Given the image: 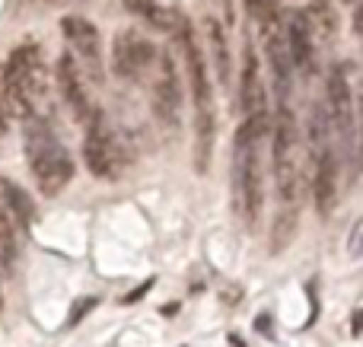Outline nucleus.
Returning <instances> with one entry per match:
<instances>
[{
    "label": "nucleus",
    "mask_w": 363,
    "mask_h": 347,
    "mask_svg": "<svg viewBox=\"0 0 363 347\" xmlns=\"http://www.w3.org/2000/svg\"><path fill=\"white\" fill-rule=\"evenodd\" d=\"M325 99H328V115H332V127H335V140L341 144L345 157H351L354 144L360 140L357 134V118L354 112V96H351V83H347V70L341 64H332L325 76Z\"/></svg>",
    "instance_id": "423d86ee"
},
{
    "label": "nucleus",
    "mask_w": 363,
    "mask_h": 347,
    "mask_svg": "<svg viewBox=\"0 0 363 347\" xmlns=\"http://www.w3.org/2000/svg\"><path fill=\"white\" fill-rule=\"evenodd\" d=\"M354 331H357V335H360V331H363V312H360V316H357V322H354Z\"/></svg>",
    "instance_id": "bb28decb"
},
{
    "label": "nucleus",
    "mask_w": 363,
    "mask_h": 347,
    "mask_svg": "<svg viewBox=\"0 0 363 347\" xmlns=\"http://www.w3.org/2000/svg\"><path fill=\"white\" fill-rule=\"evenodd\" d=\"M10 127V106H6V93H4V67H0V131Z\"/></svg>",
    "instance_id": "412c9836"
},
{
    "label": "nucleus",
    "mask_w": 363,
    "mask_h": 347,
    "mask_svg": "<svg viewBox=\"0 0 363 347\" xmlns=\"http://www.w3.org/2000/svg\"><path fill=\"white\" fill-rule=\"evenodd\" d=\"M360 140H357V157H360V169H363V93H360Z\"/></svg>",
    "instance_id": "5701e85b"
},
{
    "label": "nucleus",
    "mask_w": 363,
    "mask_h": 347,
    "mask_svg": "<svg viewBox=\"0 0 363 347\" xmlns=\"http://www.w3.org/2000/svg\"><path fill=\"white\" fill-rule=\"evenodd\" d=\"M125 6L140 19V23L150 25V29L179 32V25H182V13L169 10V6H163V4H157V0H125Z\"/></svg>",
    "instance_id": "4468645a"
},
{
    "label": "nucleus",
    "mask_w": 363,
    "mask_h": 347,
    "mask_svg": "<svg viewBox=\"0 0 363 347\" xmlns=\"http://www.w3.org/2000/svg\"><path fill=\"white\" fill-rule=\"evenodd\" d=\"M61 32H64V38H67L70 48L77 51V57L86 61L89 67L99 70V29H96L86 16L70 13V16L61 19Z\"/></svg>",
    "instance_id": "ddd939ff"
},
{
    "label": "nucleus",
    "mask_w": 363,
    "mask_h": 347,
    "mask_svg": "<svg viewBox=\"0 0 363 347\" xmlns=\"http://www.w3.org/2000/svg\"><path fill=\"white\" fill-rule=\"evenodd\" d=\"M4 93L10 115L16 118H35L38 102L45 99V70H42V51L35 45H19L10 51L4 64Z\"/></svg>",
    "instance_id": "20e7f679"
},
{
    "label": "nucleus",
    "mask_w": 363,
    "mask_h": 347,
    "mask_svg": "<svg viewBox=\"0 0 363 347\" xmlns=\"http://www.w3.org/2000/svg\"><path fill=\"white\" fill-rule=\"evenodd\" d=\"M345 4H351V0H345Z\"/></svg>",
    "instance_id": "c85d7f7f"
},
{
    "label": "nucleus",
    "mask_w": 363,
    "mask_h": 347,
    "mask_svg": "<svg viewBox=\"0 0 363 347\" xmlns=\"http://www.w3.org/2000/svg\"><path fill=\"white\" fill-rule=\"evenodd\" d=\"M354 32H357V35H363V6H357V10H354Z\"/></svg>",
    "instance_id": "b1692460"
},
{
    "label": "nucleus",
    "mask_w": 363,
    "mask_h": 347,
    "mask_svg": "<svg viewBox=\"0 0 363 347\" xmlns=\"http://www.w3.org/2000/svg\"><path fill=\"white\" fill-rule=\"evenodd\" d=\"M242 112H245V121L258 127L262 134L271 131V108H268V89L262 83V67H258V55L249 42L242 48Z\"/></svg>",
    "instance_id": "1a4fd4ad"
},
{
    "label": "nucleus",
    "mask_w": 363,
    "mask_h": 347,
    "mask_svg": "<svg viewBox=\"0 0 363 347\" xmlns=\"http://www.w3.org/2000/svg\"><path fill=\"white\" fill-rule=\"evenodd\" d=\"M83 159H86V169L99 178H115L125 169V150H121V140L115 134V127L102 118L99 112L86 121V140H83Z\"/></svg>",
    "instance_id": "0eeeda50"
},
{
    "label": "nucleus",
    "mask_w": 363,
    "mask_h": 347,
    "mask_svg": "<svg viewBox=\"0 0 363 347\" xmlns=\"http://www.w3.org/2000/svg\"><path fill=\"white\" fill-rule=\"evenodd\" d=\"M16 265V229H13L10 217L0 214V271L10 274Z\"/></svg>",
    "instance_id": "6ab92c4d"
},
{
    "label": "nucleus",
    "mask_w": 363,
    "mask_h": 347,
    "mask_svg": "<svg viewBox=\"0 0 363 347\" xmlns=\"http://www.w3.org/2000/svg\"><path fill=\"white\" fill-rule=\"evenodd\" d=\"M112 61H115V74H118L121 80L138 83L160 64V51L147 35H140V32H134V29H125L115 35Z\"/></svg>",
    "instance_id": "6e6552de"
},
{
    "label": "nucleus",
    "mask_w": 363,
    "mask_h": 347,
    "mask_svg": "<svg viewBox=\"0 0 363 347\" xmlns=\"http://www.w3.org/2000/svg\"><path fill=\"white\" fill-rule=\"evenodd\" d=\"M245 4H249V10H252V16H255L258 10H262L264 4H268V0H245Z\"/></svg>",
    "instance_id": "393cba45"
},
{
    "label": "nucleus",
    "mask_w": 363,
    "mask_h": 347,
    "mask_svg": "<svg viewBox=\"0 0 363 347\" xmlns=\"http://www.w3.org/2000/svg\"><path fill=\"white\" fill-rule=\"evenodd\" d=\"M264 134L252 121H242L233 144V204L242 217L245 227H255L264 207V182H262V159H258V144Z\"/></svg>",
    "instance_id": "f03ea898"
},
{
    "label": "nucleus",
    "mask_w": 363,
    "mask_h": 347,
    "mask_svg": "<svg viewBox=\"0 0 363 347\" xmlns=\"http://www.w3.org/2000/svg\"><path fill=\"white\" fill-rule=\"evenodd\" d=\"M0 306H4V293H0Z\"/></svg>",
    "instance_id": "cd10ccee"
},
{
    "label": "nucleus",
    "mask_w": 363,
    "mask_h": 347,
    "mask_svg": "<svg viewBox=\"0 0 363 347\" xmlns=\"http://www.w3.org/2000/svg\"><path fill=\"white\" fill-rule=\"evenodd\" d=\"M150 99H153V112L163 125L179 127V112H182V80L176 74V64H172L169 51L160 55L157 64V80L150 86Z\"/></svg>",
    "instance_id": "9d476101"
},
{
    "label": "nucleus",
    "mask_w": 363,
    "mask_h": 347,
    "mask_svg": "<svg viewBox=\"0 0 363 347\" xmlns=\"http://www.w3.org/2000/svg\"><path fill=\"white\" fill-rule=\"evenodd\" d=\"M313 19L306 10H294L287 16V48L290 61L300 74H313L315 67V42H313Z\"/></svg>",
    "instance_id": "f8f14e48"
},
{
    "label": "nucleus",
    "mask_w": 363,
    "mask_h": 347,
    "mask_svg": "<svg viewBox=\"0 0 363 347\" xmlns=\"http://www.w3.org/2000/svg\"><path fill=\"white\" fill-rule=\"evenodd\" d=\"M0 195H4V201H6V207H10V214H16L23 227H29V223L35 220V204H32V198L26 195L19 185H13L10 178H0Z\"/></svg>",
    "instance_id": "dca6fc26"
},
{
    "label": "nucleus",
    "mask_w": 363,
    "mask_h": 347,
    "mask_svg": "<svg viewBox=\"0 0 363 347\" xmlns=\"http://www.w3.org/2000/svg\"><path fill=\"white\" fill-rule=\"evenodd\" d=\"M57 86H61L64 102L70 106V112H74V118L80 121V125H86V121L99 112V108L93 106V99H89V89L83 86L80 70H77L70 55H61V61H57Z\"/></svg>",
    "instance_id": "9b49d317"
},
{
    "label": "nucleus",
    "mask_w": 363,
    "mask_h": 347,
    "mask_svg": "<svg viewBox=\"0 0 363 347\" xmlns=\"http://www.w3.org/2000/svg\"><path fill=\"white\" fill-rule=\"evenodd\" d=\"M96 306H99V300H96V297H83V300H77V306H74V309H70L67 325H77L83 316H86L89 309H96Z\"/></svg>",
    "instance_id": "aec40b11"
},
{
    "label": "nucleus",
    "mask_w": 363,
    "mask_h": 347,
    "mask_svg": "<svg viewBox=\"0 0 363 347\" xmlns=\"http://www.w3.org/2000/svg\"><path fill=\"white\" fill-rule=\"evenodd\" d=\"M207 42H211V55L213 64H217V76L223 86H230V48H226V38H223V25L217 19H207Z\"/></svg>",
    "instance_id": "2eb2a0df"
},
{
    "label": "nucleus",
    "mask_w": 363,
    "mask_h": 347,
    "mask_svg": "<svg viewBox=\"0 0 363 347\" xmlns=\"http://www.w3.org/2000/svg\"><path fill=\"white\" fill-rule=\"evenodd\" d=\"M271 137H274L271 159H274V185L281 207H300V127H296L290 102H277Z\"/></svg>",
    "instance_id": "39448f33"
},
{
    "label": "nucleus",
    "mask_w": 363,
    "mask_h": 347,
    "mask_svg": "<svg viewBox=\"0 0 363 347\" xmlns=\"http://www.w3.org/2000/svg\"><path fill=\"white\" fill-rule=\"evenodd\" d=\"M153 284H157V280H153V278H150V280H147V284H140V287H134V293H128V297H125V300H121V303H125V306H131V303H138V300H140V297H144V293H147V290H150V287H153Z\"/></svg>",
    "instance_id": "4be33fe9"
},
{
    "label": "nucleus",
    "mask_w": 363,
    "mask_h": 347,
    "mask_svg": "<svg viewBox=\"0 0 363 347\" xmlns=\"http://www.w3.org/2000/svg\"><path fill=\"white\" fill-rule=\"evenodd\" d=\"M26 159H29L32 178L45 198L61 195L74 182L77 166L70 150L55 137L51 127H45L35 118H29V125H26Z\"/></svg>",
    "instance_id": "7ed1b4c3"
},
{
    "label": "nucleus",
    "mask_w": 363,
    "mask_h": 347,
    "mask_svg": "<svg viewBox=\"0 0 363 347\" xmlns=\"http://www.w3.org/2000/svg\"><path fill=\"white\" fill-rule=\"evenodd\" d=\"M179 45H182V55H185L188 86H191V102H194V169L204 176L213 157V144H217V99H213L204 55L198 51L194 29L185 16H182V25H179Z\"/></svg>",
    "instance_id": "f257e3e1"
},
{
    "label": "nucleus",
    "mask_w": 363,
    "mask_h": 347,
    "mask_svg": "<svg viewBox=\"0 0 363 347\" xmlns=\"http://www.w3.org/2000/svg\"><path fill=\"white\" fill-rule=\"evenodd\" d=\"M309 19H313V29L319 32L322 38H332L338 32V13H335L332 0H309L306 6Z\"/></svg>",
    "instance_id": "f3484780"
},
{
    "label": "nucleus",
    "mask_w": 363,
    "mask_h": 347,
    "mask_svg": "<svg viewBox=\"0 0 363 347\" xmlns=\"http://www.w3.org/2000/svg\"><path fill=\"white\" fill-rule=\"evenodd\" d=\"M223 10H226V19L233 23V0H223Z\"/></svg>",
    "instance_id": "a878e982"
},
{
    "label": "nucleus",
    "mask_w": 363,
    "mask_h": 347,
    "mask_svg": "<svg viewBox=\"0 0 363 347\" xmlns=\"http://www.w3.org/2000/svg\"><path fill=\"white\" fill-rule=\"evenodd\" d=\"M296 233V207H281L271 227V252H284Z\"/></svg>",
    "instance_id": "a211bd4d"
}]
</instances>
